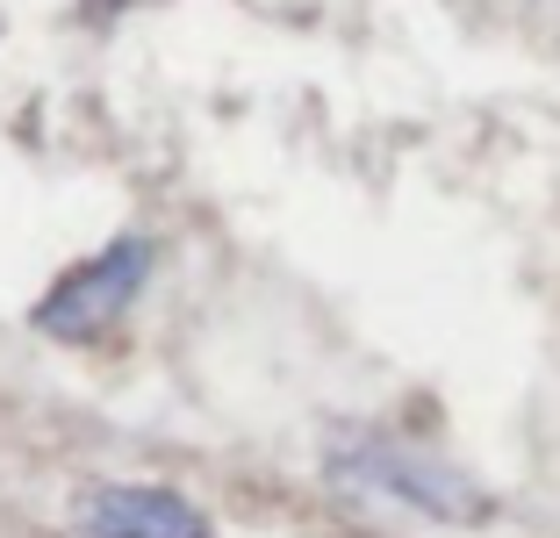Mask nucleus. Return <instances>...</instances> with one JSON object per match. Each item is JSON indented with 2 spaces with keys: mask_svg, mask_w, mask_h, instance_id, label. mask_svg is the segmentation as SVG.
I'll list each match as a JSON object with an SVG mask.
<instances>
[{
  "mask_svg": "<svg viewBox=\"0 0 560 538\" xmlns=\"http://www.w3.org/2000/svg\"><path fill=\"white\" fill-rule=\"evenodd\" d=\"M72 538H215V524L187 503L180 489L159 481H101L86 489Z\"/></svg>",
  "mask_w": 560,
  "mask_h": 538,
  "instance_id": "nucleus-3",
  "label": "nucleus"
},
{
  "mask_svg": "<svg viewBox=\"0 0 560 538\" xmlns=\"http://www.w3.org/2000/svg\"><path fill=\"white\" fill-rule=\"evenodd\" d=\"M324 473H330V489L366 495V503H396L410 517L453 524V531H475V524L495 517V495L467 467H453V459L424 453L410 438H388V431H346V438H330Z\"/></svg>",
  "mask_w": 560,
  "mask_h": 538,
  "instance_id": "nucleus-1",
  "label": "nucleus"
},
{
  "mask_svg": "<svg viewBox=\"0 0 560 538\" xmlns=\"http://www.w3.org/2000/svg\"><path fill=\"white\" fill-rule=\"evenodd\" d=\"M151 266H159V245L130 230V237H116V245H101L94 259L72 266V273L58 280L44 302H36L30 324L44 330V338H58V344H94V338H108V330L137 309V294H144Z\"/></svg>",
  "mask_w": 560,
  "mask_h": 538,
  "instance_id": "nucleus-2",
  "label": "nucleus"
},
{
  "mask_svg": "<svg viewBox=\"0 0 560 538\" xmlns=\"http://www.w3.org/2000/svg\"><path fill=\"white\" fill-rule=\"evenodd\" d=\"M122 8H137V0H86V15H94V22H108V15H122Z\"/></svg>",
  "mask_w": 560,
  "mask_h": 538,
  "instance_id": "nucleus-4",
  "label": "nucleus"
}]
</instances>
